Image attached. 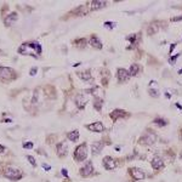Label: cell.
Here are the masks:
<instances>
[{"mask_svg":"<svg viewBox=\"0 0 182 182\" xmlns=\"http://www.w3.org/2000/svg\"><path fill=\"white\" fill-rule=\"evenodd\" d=\"M86 155H88L86 143H82V145H79V146L75 148V151H74V158L77 159V161H83V160H85Z\"/></svg>","mask_w":182,"mask_h":182,"instance_id":"cell-3","label":"cell"},{"mask_svg":"<svg viewBox=\"0 0 182 182\" xmlns=\"http://www.w3.org/2000/svg\"><path fill=\"white\" fill-rule=\"evenodd\" d=\"M179 73H180V74H182V69H180V72H179Z\"/></svg>","mask_w":182,"mask_h":182,"instance_id":"cell-37","label":"cell"},{"mask_svg":"<svg viewBox=\"0 0 182 182\" xmlns=\"http://www.w3.org/2000/svg\"><path fill=\"white\" fill-rule=\"evenodd\" d=\"M17 13L16 12H11L10 15H7V17L5 18V25L6 26H11L13 22H16V20H17Z\"/></svg>","mask_w":182,"mask_h":182,"instance_id":"cell-17","label":"cell"},{"mask_svg":"<svg viewBox=\"0 0 182 182\" xmlns=\"http://www.w3.org/2000/svg\"><path fill=\"white\" fill-rule=\"evenodd\" d=\"M90 45H92L95 49H102V43L100 41V39L96 36V35H92L90 39Z\"/></svg>","mask_w":182,"mask_h":182,"instance_id":"cell-18","label":"cell"},{"mask_svg":"<svg viewBox=\"0 0 182 182\" xmlns=\"http://www.w3.org/2000/svg\"><path fill=\"white\" fill-rule=\"evenodd\" d=\"M4 175H5L6 177L11 179V180H20V179L22 177V173H21L20 170L12 168V166H7V168H5V170H4Z\"/></svg>","mask_w":182,"mask_h":182,"instance_id":"cell-4","label":"cell"},{"mask_svg":"<svg viewBox=\"0 0 182 182\" xmlns=\"http://www.w3.org/2000/svg\"><path fill=\"white\" fill-rule=\"evenodd\" d=\"M5 150H6V148H5L2 145H0V153H4V152H5Z\"/></svg>","mask_w":182,"mask_h":182,"instance_id":"cell-34","label":"cell"},{"mask_svg":"<svg viewBox=\"0 0 182 182\" xmlns=\"http://www.w3.org/2000/svg\"><path fill=\"white\" fill-rule=\"evenodd\" d=\"M78 77L79 78H82L83 80H91V73L90 70H86V72H79L78 73Z\"/></svg>","mask_w":182,"mask_h":182,"instance_id":"cell-21","label":"cell"},{"mask_svg":"<svg viewBox=\"0 0 182 182\" xmlns=\"http://www.w3.org/2000/svg\"><path fill=\"white\" fill-rule=\"evenodd\" d=\"M155 141H157V136H155V134L152 132V131L145 132V134L142 135V137H141V143L147 145V146H152Z\"/></svg>","mask_w":182,"mask_h":182,"instance_id":"cell-5","label":"cell"},{"mask_svg":"<svg viewBox=\"0 0 182 182\" xmlns=\"http://www.w3.org/2000/svg\"><path fill=\"white\" fill-rule=\"evenodd\" d=\"M102 148H103V142L97 141V142H93L91 145V151H92L93 154H98L100 152L102 151Z\"/></svg>","mask_w":182,"mask_h":182,"instance_id":"cell-16","label":"cell"},{"mask_svg":"<svg viewBox=\"0 0 182 182\" xmlns=\"http://www.w3.org/2000/svg\"><path fill=\"white\" fill-rule=\"evenodd\" d=\"M181 161H182V152H181Z\"/></svg>","mask_w":182,"mask_h":182,"instance_id":"cell-38","label":"cell"},{"mask_svg":"<svg viewBox=\"0 0 182 182\" xmlns=\"http://www.w3.org/2000/svg\"><path fill=\"white\" fill-rule=\"evenodd\" d=\"M179 56H180V55H175L174 57H171V59H170V63H173V64H174V63H175V60H176V59H179Z\"/></svg>","mask_w":182,"mask_h":182,"instance_id":"cell-29","label":"cell"},{"mask_svg":"<svg viewBox=\"0 0 182 182\" xmlns=\"http://www.w3.org/2000/svg\"><path fill=\"white\" fill-rule=\"evenodd\" d=\"M104 26H106V27H109V28H112V27H113V25H112L111 22H106V23H104Z\"/></svg>","mask_w":182,"mask_h":182,"instance_id":"cell-33","label":"cell"},{"mask_svg":"<svg viewBox=\"0 0 182 182\" xmlns=\"http://www.w3.org/2000/svg\"><path fill=\"white\" fill-rule=\"evenodd\" d=\"M18 52L21 55H30L36 57L41 54V46L38 43H25L18 47Z\"/></svg>","mask_w":182,"mask_h":182,"instance_id":"cell-1","label":"cell"},{"mask_svg":"<svg viewBox=\"0 0 182 182\" xmlns=\"http://www.w3.org/2000/svg\"><path fill=\"white\" fill-rule=\"evenodd\" d=\"M86 129L90 130V131H95V132H102L104 130V126L101 121H96V123H92L86 125Z\"/></svg>","mask_w":182,"mask_h":182,"instance_id":"cell-7","label":"cell"},{"mask_svg":"<svg viewBox=\"0 0 182 182\" xmlns=\"http://www.w3.org/2000/svg\"><path fill=\"white\" fill-rule=\"evenodd\" d=\"M152 168L155 169V170H160V169L164 168V161L159 157H154L153 160H152Z\"/></svg>","mask_w":182,"mask_h":182,"instance_id":"cell-14","label":"cell"},{"mask_svg":"<svg viewBox=\"0 0 182 182\" xmlns=\"http://www.w3.org/2000/svg\"><path fill=\"white\" fill-rule=\"evenodd\" d=\"M67 182H68V181H67Z\"/></svg>","mask_w":182,"mask_h":182,"instance_id":"cell-39","label":"cell"},{"mask_svg":"<svg viewBox=\"0 0 182 182\" xmlns=\"http://www.w3.org/2000/svg\"><path fill=\"white\" fill-rule=\"evenodd\" d=\"M86 102H88V100H86V97L84 95H77L75 96V104H77V107L79 109H83L85 107Z\"/></svg>","mask_w":182,"mask_h":182,"instance_id":"cell-12","label":"cell"},{"mask_svg":"<svg viewBox=\"0 0 182 182\" xmlns=\"http://www.w3.org/2000/svg\"><path fill=\"white\" fill-rule=\"evenodd\" d=\"M67 137L70 140V141H78V138H79V131L78 130H74V131H70V132H68V135H67Z\"/></svg>","mask_w":182,"mask_h":182,"instance_id":"cell-20","label":"cell"},{"mask_svg":"<svg viewBox=\"0 0 182 182\" xmlns=\"http://www.w3.org/2000/svg\"><path fill=\"white\" fill-rule=\"evenodd\" d=\"M175 47H176V44H173V45H171V46H170V51H171V52H173V51H174V49H175Z\"/></svg>","mask_w":182,"mask_h":182,"instance_id":"cell-35","label":"cell"},{"mask_svg":"<svg viewBox=\"0 0 182 182\" xmlns=\"http://www.w3.org/2000/svg\"><path fill=\"white\" fill-rule=\"evenodd\" d=\"M23 147H25L26 150H30V148H33V143H32V142H25V143H23Z\"/></svg>","mask_w":182,"mask_h":182,"instance_id":"cell-26","label":"cell"},{"mask_svg":"<svg viewBox=\"0 0 182 182\" xmlns=\"http://www.w3.org/2000/svg\"><path fill=\"white\" fill-rule=\"evenodd\" d=\"M27 159L29 160V163L33 165V166H36V161H35V159H34L32 155H27Z\"/></svg>","mask_w":182,"mask_h":182,"instance_id":"cell-25","label":"cell"},{"mask_svg":"<svg viewBox=\"0 0 182 182\" xmlns=\"http://www.w3.org/2000/svg\"><path fill=\"white\" fill-rule=\"evenodd\" d=\"M103 165L107 170H113V169H116L117 163L112 157H104L103 158Z\"/></svg>","mask_w":182,"mask_h":182,"instance_id":"cell-8","label":"cell"},{"mask_svg":"<svg viewBox=\"0 0 182 182\" xmlns=\"http://www.w3.org/2000/svg\"><path fill=\"white\" fill-rule=\"evenodd\" d=\"M36 72H38V69H36L35 67H33V68L30 69L29 74H30V75H35V74H36Z\"/></svg>","mask_w":182,"mask_h":182,"instance_id":"cell-28","label":"cell"},{"mask_svg":"<svg viewBox=\"0 0 182 182\" xmlns=\"http://www.w3.org/2000/svg\"><path fill=\"white\" fill-rule=\"evenodd\" d=\"M80 175L82 176H84V177H86V176H90L91 174L93 173V168H92V163L91 161H88L82 169H80Z\"/></svg>","mask_w":182,"mask_h":182,"instance_id":"cell-6","label":"cell"},{"mask_svg":"<svg viewBox=\"0 0 182 182\" xmlns=\"http://www.w3.org/2000/svg\"><path fill=\"white\" fill-rule=\"evenodd\" d=\"M148 92H150V95H151V96L155 97V98H157V97H159V91L157 90V89H150Z\"/></svg>","mask_w":182,"mask_h":182,"instance_id":"cell-24","label":"cell"},{"mask_svg":"<svg viewBox=\"0 0 182 182\" xmlns=\"http://www.w3.org/2000/svg\"><path fill=\"white\" fill-rule=\"evenodd\" d=\"M129 40H130L131 43H134V41L136 40V35H131V36H129Z\"/></svg>","mask_w":182,"mask_h":182,"instance_id":"cell-30","label":"cell"},{"mask_svg":"<svg viewBox=\"0 0 182 182\" xmlns=\"http://www.w3.org/2000/svg\"><path fill=\"white\" fill-rule=\"evenodd\" d=\"M109 117H111L113 120L123 119V118H125V117H126V113H125L124 111H121V109H114V111L109 114Z\"/></svg>","mask_w":182,"mask_h":182,"instance_id":"cell-13","label":"cell"},{"mask_svg":"<svg viewBox=\"0 0 182 182\" xmlns=\"http://www.w3.org/2000/svg\"><path fill=\"white\" fill-rule=\"evenodd\" d=\"M117 77L120 82H126L129 80L130 78V74H129V70L124 69V68H118V72H117Z\"/></svg>","mask_w":182,"mask_h":182,"instance_id":"cell-11","label":"cell"},{"mask_svg":"<svg viewBox=\"0 0 182 182\" xmlns=\"http://www.w3.org/2000/svg\"><path fill=\"white\" fill-rule=\"evenodd\" d=\"M180 138L182 140V127L180 129Z\"/></svg>","mask_w":182,"mask_h":182,"instance_id":"cell-36","label":"cell"},{"mask_svg":"<svg viewBox=\"0 0 182 182\" xmlns=\"http://www.w3.org/2000/svg\"><path fill=\"white\" fill-rule=\"evenodd\" d=\"M101 107H102V100L101 98H96L95 100V108L97 111H101Z\"/></svg>","mask_w":182,"mask_h":182,"instance_id":"cell-23","label":"cell"},{"mask_svg":"<svg viewBox=\"0 0 182 182\" xmlns=\"http://www.w3.org/2000/svg\"><path fill=\"white\" fill-rule=\"evenodd\" d=\"M62 175H63V176H66V177H68V173H67V170H66V169H62Z\"/></svg>","mask_w":182,"mask_h":182,"instance_id":"cell-32","label":"cell"},{"mask_svg":"<svg viewBox=\"0 0 182 182\" xmlns=\"http://www.w3.org/2000/svg\"><path fill=\"white\" fill-rule=\"evenodd\" d=\"M68 147H67V143L66 142H60L57 146H56V152H57V155L60 157V158H63L66 154H67V150Z\"/></svg>","mask_w":182,"mask_h":182,"instance_id":"cell-10","label":"cell"},{"mask_svg":"<svg viewBox=\"0 0 182 182\" xmlns=\"http://www.w3.org/2000/svg\"><path fill=\"white\" fill-rule=\"evenodd\" d=\"M17 75L15 73V70L12 68L9 67H0V79L4 82H10L12 79H15Z\"/></svg>","mask_w":182,"mask_h":182,"instance_id":"cell-2","label":"cell"},{"mask_svg":"<svg viewBox=\"0 0 182 182\" xmlns=\"http://www.w3.org/2000/svg\"><path fill=\"white\" fill-rule=\"evenodd\" d=\"M154 124H157L158 126H165L168 123H166V120H164L161 118H157V119H154Z\"/></svg>","mask_w":182,"mask_h":182,"instance_id":"cell-22","label":"cell"},{"mask_svg":"<svg viewBox=\"0 0 182 182\" xmlns=\"http://www.w3.org/2000/svg\"><path fill=\"white\" fill-rule=\"evenodd\" d=\"M130 174H131V176H132L134 179H136V180H142V179L146 177V174H145L141 169H138V168H131V169H130Z\"/></svg>","mask_w":182,"mask_h":182,"instance_id":"cell-9","label":"cell"},{"mask_svg":"<svg viewBox=\"0 0 182 182\" xmlns=\"http://www.w3.org/2000/svg\"><path fill=\"white\" fill-rule=\"evenodd\" d=\"M157 32V27H155V25L153 26L152 25L151 27H150V29H148V34H152V33H155Z\"/></svg>","mask_w":182,"mask_h":182,"instance_id":"cell-27","label":"cell"},{"mask_svg":"<svg viewBox=\"0 0 182 182\" xmlns=\"http://www.w3.org/2000/svg\"><path fill=\"white\" fill-rule=\"evenodd\" d=\"M106 5L107 4L103 0H93V1H90L91 10H100V9H103Z\"/></svg>","mask_w":182,"mask_h":182,"instance_id":"cell-15","label":"cell"},{"mask_svg":"<svg viewBox=\"0 0 182 182\" xmlns=\"http://www.w3.org/2000/svg\"><path fill=\"white\" fill-rule=\"evenodd\" d=\"M140 70H141V67L137 63H134L129 69V74H130V77H135L140 73Z\"/></svg>","mask_w":182,"mask_h":182,"instance_id":"cell-19","label":"cell"},{"mask_svg":"<svg viewBox=\"0 0 182 182\" xmlns=\"http://www.w3.org/2000/svg\"><path fill=\"white\" fill-rule=\"evenodd\" d=\"M43 168H44V170H46V171L50 170V165H47V164H43Z\"/></svg>","mask_w":182,"mask_h":182,"instance_id":"cell-31","label":"cell"}]
</instances>
